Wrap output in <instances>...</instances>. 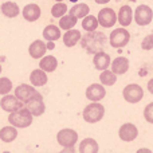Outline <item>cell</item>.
Here are the masks:
<instances>
[{
  "label": "cell",
  "instance_id": "obj_20",
  "mask_svg": "<svg viewBox=\"0 0 153 153\" xmlns=\"http://www.w3.org/2000/svg\"><path fill=\"white\" fill-rule=\"evenodd\" d=\"M81 38H82L81 31H78V30H75V28L67 30L66 34L62 35V39H63V43L66 47H74L76 43L81 40Z\"/></svg>",
  "mask_w": 153,
  "mask_h": 153
},
{
  "label": "cell",
  "instance_id": "obj_18",
  "mask_svg": "<svg viewBox=\"0 0 153 153\" xmlns=\"http://www.w3.org/2000/svg\"><path fill=\"white\" fill-rule=\"evenodd\" d=\"M110 63H111L110 55L103 53V51H98V53H95L94 56H93V65H94V67L97 70H100V71L109 69Z\"/></svg>",
  "mask_w": 153,
  "mask_h": 153
},
{
  "label": "cell",
  "instance_id": "obj_34",
  "mask_svg": "<svg viewBox=\"0 0 153 153\" xmlns=\"http://www.w3.org/2000/svg\"><path fill=\"white\" fill-rule=\"evenodd\" d=\"M146 89H148V91L151 93V94H153V78H151L148 81V85H146Z\"/></svg>",
  "mask_w": 153,
  "mask_h": 153
},
{
  "label": "cell",
  "instance_id": "obj_23",
  "mask_svg": "<svg viewBox=\"0 0 153 153\" xmlns=\"http://www.w3.org/2000/svg\"><path fill=\"white\" fill-rule=\"evenodd\" d=\"M39 67L42 70H45L46 73H53L58 67V61H56V58L54 55H45L40 58Z\"/></svg>",
  "mask_w": 153,
  "mask_h": 153
},
{
  "label": "cell",
  "instance_id": "obj_11",
  "mask_svg": "<svg viewBox=\"0 0 153 153\" xmlns=\"http://www.w3.org/2000/svg\"><path fill=\"white\" fill-rule=\"evenodd\" d=\"M0 106L4 111L11 113V111H15L18 109H20L22 106H24V103L16 97L15 94H5L3 95V98L0 100Z\"/></svg>",
  "mask_w": 153,
  "mask_h": 153
},
{
  "label": "cell",
  "instance_id": "obj_41",
  "mask_svg": "<svg viewBox=\"0 0 153 153\" xmlns=\"http://www.w3.org/2000/svg\"><path fill=\"white\" fill-rule=\"evenodd\" d=\"M55 1H63V0H55Z\"/></svg>",
  "mask_w": 153,
  "mask_h": 153
},
{
  "label": "cell",
  "instance_id": "obj_28",
  "mask_svg": "<svg viewBox=\"0 0 153 153\" xmlns=\"http://www.w3.org/2000/svg\"><path fill=\"white\" fill-rule=\"evenodd\" d=\"M81 26L85 31H95L98 28V26H100V23H98V19L94 15H86L82 19Z\"/></svg>",
  "mask_w": 153,
  "mask_h": 153
},
{
  "label": "cell",
  "instance_id": "obj_31",
  "mask_svg": "<svg viewBox=\"0 0 153 153\" xmlns=\"http://www.w3.org/2000/svg\"><path fill=\"white\" fill-rule=\"evenodd\" d=\"M12 91V81L10 78L1 76L0 78V95L10 94Z\"/></svg>",
  "mask_w": 153,
  "mask_h": 153
},
{
  "label": "cell",
  "instance_id": "obj_14",
  "mask_svg": "<svg viewBox=\"0 0 153 153\" xmlns=\"http://www.w3.org/2000/svg\"><path fill=\"white\" fill-rule=\"evenodd\" d=\"M34 87L35 86H32V85H27V83L19 85V86L13 90V94H15L23 103H26L27 101L36 93V89H34Z\"/></svg>",
  "mask_w": 153,
  "mask_h": 153
},
{
  "label": "cell",
  "instance_id": "obj_5",
  "mask_svg": "<svg viewBox=\"0 0 153 153\" xmlns=\"http://www.w3.org/2000/svg\"><path fill=\"white\" fill-rule=\"evenodd\" d=\"M122 97L129 103H138L144 98V89L137 83H129L122 90Z\"/></svg>",
  "mask_w": 153,
  "mask_h": 153
},
{
  "label": "cell",
  "instance_id": "obj_35",
  "mask_svg": "<svg viewBox=\"0 0 153 153\" xmlns=\"http://www.w3.org/2000/svg\"><path fill=\"white\" fill-rule=\"evenodd\" d=\"M46 46H47V50H54V47H55V45H54L53 40H48V43Z\"/></svg>",
  "mask_w": 153,
  "mask_h": 153
},
{
  "label": "cell",
  "instance_id": "obj_36",
  "mask_svg": "<svg viewBox=\"0 0 153 153\" xmlns=\"http://www.w3.org/2000/svg\"><path fill=\"white\" fill-rule=\"evenodd\" d=\"M109 1H110V0H95L97 4H108Z\"/></svg>",
  "mask_w": 153,
  "mask_h": 153
},
{
  "label": "cell",
  "instance_id": "obj_3",
  "mask_svg": "<svg viewBox=\"0 0 153 153\" xmlns=\"http://www.w3.org/2000/svg\"><path fill=\"white\" fill-rule=\"evenodd\" d=\"M105 116V108L101 105L100 102H93L85 106L83 111H82V117L87 124H97Z\"/></svg>",
  "mask_w": 153,
  "mask_h": 153
},
{
  "label": "cell",
  "instance_id": "obj_21",
  "mask_svg": "<svg viewBox=\"0 0 153 153\" xmlns=\"http://www.w3.org/2000/svg\"><path fill=\"white\" fill-rule=\"evenodd\" d=\"M0 11H1V13L5 16V18H16V16L20 13V8H19L18 3L15 1H5L1 5H0Z\"/></svg>",
  "mask_w": 153,
  "mask_h": 153
},
{
  "label": "cell",
  "instance_id": "obj_27",
  "mask_svg": "<svg viewBox=\"0 0 153 153\" xmlns=\"http://www.w3.org/2000/svg\"><path fill=\"white\" fill-rule=\"evenodd\" d=\"M100 82L103 86H113L117 82V74H114V73L109 69L102 70V73H101V75H100Z\"/></svg>",
  "mask_w": 153,
  "mask_h": 153
},
{
  "label": "cell",
  "instance_id": "obj_32",
  "mask_svg": "<svg viewBox=\"0 0 153 153\" xmlns=\"http://www.w3.org/2000/svg\"><path fill=\"white\" fill-rule=\"evenodd\" d=\"M144 118L146 122L153 124V102L148 103V105L144 108Z\"/></svg>",
  "mask_w": 153,
  "mask_h": 153
},
{
  "label": "cell",
  "instance_id": "obj_24",
  "mask_svg": "<svg viewBox=\"0 0 153 153\" xmlns=\"http://www.w3.org/2000/svg\"><path fill=\"white\" fill-rule=\"evenodd\" d=\"M78 151H79V153H97L100 151V146H98V143L94 138L87 137L81 141Z\"/></svg>",
  "mask_w": 153,
  "mask_h": 153
},
{
  "label": "cell",
  "instance_id": "obj_30",
  "mask_svg": "<svg viewBox=\"0 0 153 153\" xmlns=\"http://www.w3.org/2000/svg\"><path fill=\"white\" fill-rule=\"evenodd\" d=\"M67 11H69V8H67V5L65 4V3L62 1H58L55 3V4L51 7V15H53V18H62L63 15H66Z\"/></svg>",
  "mask_w": 153,
  "mask_h": 153
},
{
  "label": "cell",
  "instance_id": "obj_9",
  "mask_svg": "<svg viewBox=\"0 0 153 153\" xmlns=\"http://www.w3.org/2000/svg\"><path fill=\"white\" fill-rule=\"evenodd\" d=\"M97 19L101 27H103V28H111L117 23V13L113 8L105 7L98 12Z\"/></svg>",
  "mask_w": 153,
  "mask_h": 153
},
{
  "label": "cell",
  "instance_id": "obj_10",
  "mask_svg": "<svg viewBox=\"0 0 153 153\" xmlns=\"http://www.w3.org/2000/svg\"><path fill=\"white\" fill-rule=\"evenodd\" d=\"M118 137L120 140H122L124 143H132L136 138L138 137V129L134 124H130V122H126V124L121 125L118 129Z\"/></svg>",
  "mask_w": 153,
  "mask_h": 153
},
{
  "label": "cell",
  "instance_id": "obj_26",
  "mask_svg": "<svg viewBox=\"0 0 153 153\" xmlns=\"http://www.w3.org/2000/svg\"><path fill=\"white\" fill-rule=\"evenodd\" d=\"M69 13L74 15L76 19H83L85 16L90 13V7L87 4H85V3H76L74 7L70 8Z\"/></svg>",
  "mask_w": 153,
  "mask_h": 153
},
{
  "label": "cell",
  "instance_id": "obj_22",
  "mask_svg": "<svg viewBox=\"0 0 153 153\" xmlns=\"http://www.w3.org/2000/svg\"><path fill=\"white\" fill-rule=\"evenodd\" d=\"M18 137V128L10 124V126H4L0 129V140L5 144H10Z\"/></svg>",
  "mask_w": 153,
  "mask_h": 153
},
{
  "label": "cell",
  "instance_id": "obj_8",
  "mask_svg": "<svg viewBox=\"0 0 153 153\" xmlns=\"http://www.w3.org/2000/svg\"><path fill=\"white\" fill-rule=\"evenodd\" d=\"M24 106L31 111V114L34 117H40L46 110V105H45V101H43V97H42V94L38 91L24 103Z\"/></svg>",
  "mask_w": 153,
  "mask_h": 153
},
{
  "label": "cell",
  "instance_id": "obj_1",
  "mask_svg": "<svg viewBox=\"0 0 153 153\" xmlns=\"http://www.w3.org/2000/svg\"><path fill=\"white\" fill-rule=\"evenodd\" d=\"M79 42H81V46L85 51L94 55L95 53L103 50L106 42H108V38L103 32L95 30V31H86V35H83Z\"/></svg>",
  "mask_w": 153,
  "mask_h": 153
},
{
  "label": "cell",
  "instance_id": "obj_6",
  "mask_svg": "<svg viewBox=\"0 0 153 153\" xmlns=\"http://www.w3.org/2000/svg\"><path fill=\"white\" fill-rule=\"evenodd\" d=\"M76 141H78V133L74 129L65 128L56 133V143L62 148H71L76 144Z\"/></svg>",
  "mask_w": 153,
  "mask_h": 153
},
{
  "label": "cell",
  "instance_id": "obj_7",
  "mask_svg": "<svg viewBox=\"0 0 153 153\" xmlns=\"http://www.w3.org/2000/svg\"><path fill=\"white\" fill-rule=\"evenodd\" d=\"M133 19H134V22L138 26H148V24H151V22L153 19L152 8L146 4L137 5V8L133 12Z\"/></svg>",
  "mask_w": 153,
  "mask_h": 153
},
{
  "label": "cell",
  "instance_id": "obj_37",
  "mask_svg": "<svg viewBox=\"0 0 153 153\" xmlns=\"http://www.w3.org/2000/svg\"><path fill=\"white\" fill-rule=\"evenodd\" d=\"M141 152H148V153H151V149H138L137 153H141Z\"/></svg>",
  "mask_w": 153,
  "mask_h": 153
},
{
  "label": "cell",
  "instance_id": "obj_15",
  "mask_svg": "<svg viewBox=\"0 0 153 153\" xmlns=\"http://www.w3.org/2000/svg\"><path fill=\"white\" fill-rule=\"evenodd\" d=\"M133 12L134 11L130 8V5L125 4L120 8L118 13H117V22L120 23V26L122 27H128L132 24L133 22Z\"/></svg>",
  "mask_w": 153,
  "mask_h": 153
},
{
  "label": "cell",
  "instance_id": "obj_19",
  "mask_svg": "<svg viewBox=\"0 0 153 153\" xmlns=\"http://www.w3.org/2000/svg\"><path fill=\"white\" fill-rule=\"evenodd\" d=\"M48 81V76H47V73L45 70L39 69H35L31 71L30 74V82H31L32 86L35 87H40V86H45Z\"/></svg>",
  "mask_w": 153,
  "mask_h": 153
},
{
  "label": "cell",
  "instance_id": "obj_33",
  "mask_svg": "<svg viewBox=\"0 0 153 153\" xmlns=\"http://www.w3.org/2000/svg\"><path fill=\"white\" fill-rule=\"evenodd\" d=\"M141 48L145 51H149L153 48V34H149L146 35L145 38L143 39V42H141Z\"/></svg>",
  "mask_w": 153,
  "mask_h": 153
},
{
  "label": "cell",
  "instance_id": "obj_25",
  "mask_svg": "<svg viewBox=\"0 0 153 153\" xmlns=\"http://www.w3.org/2000/svg\"><path fill=\"white\" fill-rule=\"evenodd\" d=\"M43 38H45L47 42L48 40L55 42V40L61 39L62 38L61 27H56V26H54V24H48V26H46L45 30H43Z\"/></svg>",
  "mask_w": 153,
  "mask_h": 153
},
{
  "label": "cell",
  "instance_id": "obj_13",
  "mask_svg": "<svg viewBox=\"0 0 153 153\" xmlns=\"http://www.w3.org/2000/svg\"><path fill=\"white\" fill-rule=\"evenodd\" d=\"M22 15H23L24 20L27 22H36L38 19L42 15V10L38 4L35 3H30V4L24 5L23 11H22Z\"/></svg>",
  "mask_w": 153,
  "mask_h": 153
},
{
  "label": "cell",
  "instance_id": "obj_29",
  "mask_svg": "<svg viewBox=\"0 0 153 153\" xmlns=\"http://www.w3.org/2000/svg\"><path fill=\"white\" fill-rule=\"evenodd\" d=\"M76 20H78V19H76L74 15L67 13V15H63L62 18H59V27H61V30L67 31V30H70V28H74L76 24Z\"/></svg>",
  "mask_w": 153,
  "mask_h": 153
},
{
  "label": "cell",
  "instance_id": "obj_40",
  "mask_svg": "<svg viewBox=\"0 0 153 153\" xmlns=\"http://www.w3.org/2000/svg\"><path fill=\"white\" fill-rule=\"evenodd\" d=\"M128 1H132V3H134V1H136V0H128Z\"/></svg>",
  "mask_w": 153,
  "mask_h": 153
},
{
  "label": "cell",
  "instance_id": "obj_2",
  "mask_svg": "<svg viewBox=\"0 0 153 153\" xmlns=\"http://www.w3.org/2000/svg\"><path fill=\"white\" fill-rule=\"evenodd\" d=\"M32 120H34V116L26 106H22L18 110L11 111L10 116H8V122L11 125H13L15 128H18V129L28 128L32 124Z\"/></svg>",
  "mask_w": 153,
  "mask_h": 153
},
{
  "label": "cell",
  "instance_id": "obj_38",
  "mask_svg": "<svg viewBox=\"0 0 153 153\" xmlns=\"http://www.w3.org/2000/svg\"><path fill=\"white\" fill-rule=\"evenodd\" d=\"M69 1H71V3H76L78 0H69Z\"/></svg>",
  "mask_w": 153,
  "mask_h": 153
},
{
  "label": "cell",
  "instance_id": "obj_16",
  "mask_svg": "<svg viewBox=\"0 0 153 153\" xmlns=\"http://www.w3.org/2000/svg\"><path fill=\"white\" fill-rule=\"evenodd\" d=\"M130 62L126 56H117L114 61H111L110 63V70L117 75H122L129 70Z\"/></svg>",
  "mask_w": 153,
  "mask_h": 153
},
{
  "label": "cell",
  "instance_id": "obj_17",
  "mask_svg": "<svg viewBox=\"0 0 153 153\" xmlns=\"http://www.w3.org/2000/svg\"><path fill=\"white\" fill-rule=\"evenodd\" d=\"M46 51H47V46L40 39L34 40L28 47V54L32 59H40L42 56L46 55Z\"/></svg>",
  "mask_w": 153,
  "mask_h": 153
},
{
  "label": "cell",
  "instance_id": "obj_4",
  "mask_svg": "<svg viewBox=\"0 0 153 153\" xmlns=\"http://www.w3.org/2000/svg\"><path fill=\"white\" fill-rule=\"evenodd\" d=\"M130 40V34L125 27L122 28H116L111 31L109 35V45L113 48H122L129 43Z\"/></svg>",
  "mask_w": 153,
  "mask_h": 153
},
{
  "label": "cell",
  "instance_id": "obj_39",
  "mask_svg": "<svg viewBox=\"0 0 153 153\" xmlns=\"http://www.w3.org/2000/svg\"><path fill=\"white\" fill-rule=\"evenodd\" d=\"M1 70H3V67H1V65H0V74H1Z\"/></svg>",
  "mask_w": 153,
  "mask_h": 153
},
{
  "label": "cell",
  "instance_id": "obj_12",
  "mask_svg": "<svg viewBox=\"0 0 153 153\" xmlns=\"http://www.w3.org/2000/svg\"><path fill=\"white\" fill-rule=\"evenodd\" d=\"M86 98L93 102H100L106 95V89L102 83H91L86 89Z\"/></svg>",
  "mask_w": 153,
  "mask_h": 153
}]
</instances>
